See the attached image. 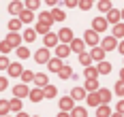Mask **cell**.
Wrapping results in <instances>:
<instances>
[{"label":"cell","instance_id":"cell-1","mask_svg":"<svg viewBox=\"0 0 124 117\" xmlns=\"http://www.w3.org/2000/svg\"><path fill=\"white\" fill-rule=\"evenodd\" d=\"M34 60H37L39 64H47V62L51 60V58H49V51H47V49H39V51L34 53Z\"/></svg>","mask_w":124,"mask_h":117},{"label":"cell","instance_id":"cell-2","mask_svg":"<svg viewBox=\"0 0 124 117\" xmlns=\"http://www.w3.org/2000/svg\"><path fill=\"white\" fill-rule=\"evenodd\" d=\"M58 39H60L62 43H73V32H71L69 28H62L60 32H58Z\"/></svg>","mask_w":124,"mask_h":117},{"label":"cell","instance_id":"cell-3","mask_svg":"<svg viewBox=\"0 0 124 117\" xmlns=\"http://www.w3.org/2000/svg\"><path fill=\"white\" fill-rule=\"evenodd\" d=\"M13 94H15V98H24V96H30V91H28V87H26L24 83L15 85V90H13Z\"/></svg>","mask_w":124,"mask_h":117},{"label":"cell","instance_id":"cell-4","mask_svg":"<svg viewBox=\"0 0 124 117\" xmlns=\"http://www.w3.org/2000/svg\"><path fill=\"white\" fill-rule=\"evenodd\" d=\"M73 102H75V100L71 98V96H66V98H62V100H60V109H62V113H66V111H71V109L75 106Z\"/></svg>","mask_w":124,"mask_h":117},{"label":"cell","instance_id":"cell-5","mask_svg":"<svg viewBox=\"0 0 124 117\" xmlns=\"http://www.w3.org/2000/svg\"><path fill=\"white\" fill-rule=\"evenodd\" d=\"M47 66H49V70H54V72H60V70H62V62H60V58H51L49 62H47Z\"/></svg>","mask_w":124,"mask_h":117},{"label":"cell","instance_id":"cell-6","mask_svg":"<svg viewBox=\"0 0 124 117\" xmlns=\"http://www.w3.org/2000/svg\"><path fill=\"white\" fill-rule=\"evenodd\" d=\"M84 40L90 43V45H96V43H99V36H96V32H94V30H88L86 34H84Z\"/></svg>","mask_w":124,"mask_h":117},{"label":"cell","instance_id":"cell-7","mask_svg":"<svg viewBox=\"0 0 124 117\" xmlns=\"http://www.w3.org/2000/svg\"><path fill=\"white\" fill-rule=\"evenodd\" d=\"M96 117H111V111H109V106H107V104H101L99 109H96Z\"/></svg>","mask_w":124,"mask_h":117},{"label":"cell","instance_id":"cell-8","mask_svg":"<svg viewBox=\"0 0 124 117\" xmlns=\"http://www.w3.org/2000/svg\"><path fill=\"white\" fill-rule=\"evenodd\" d=\"M19 40H22V36H19V34H15V32H11V34L7 36V43H9L11 47H17V45H19Z\"/></svg>","mask_w":124,"mask_h":117},{"label":"cell","instance_id":"cell-9","mask_svg":"<svg viewBox=\"0 0 124 117\" xmlns=\"http://www.w3.org/2000/svg\"><path fill=\"white\" fill-rule=\"evenodd\" d=\"M107 28V21L103 19V17H96L94 19V32H101V30H105Z\"/></svg>","mask_w":124,"mask_h":117},{"label":"cell","instance_id":"cell-10","mask_svg":"<svg viewBox=\"0 0 124 117\" xmlns=\"http://www.w3.org/2000/svg\"><path fill=\"white\" fill-rule=\"evenodd\" d=\"M84 96H86V91H84V87H75V90L71 91V98H73V100H81Z\"/></svg>","mask_w":124,"mask_h":117},{"label":"cell","instance_id":"cell-11","mask_svg":"<svg viewBox=\"0 0 124 117\" xmlns=\"http://www.w3.org/2000/svg\"><path fill=\"white\" fill-rule=\"evenodd\" d=\"M99 98H101V102H103V104H107L109 100H111V91H107V90H99Z\"/></svg>","mask_w":124,"mask_h":117},{"label":"cell","instance_id":"cell-12","mask_svg":"<svg viewBox=\"0 0 124 117\" xmlns=\"http://www.w3.org/2000/svg\"><path fill=\"white\" fill-rule=\"evenodd\" d=\"M34 83L39 87H47V75H34Z\"/></svg>","mask_w":124,"mask_h":117},{"label":"cell","instance_id":"cell-13","mask_svg":"<svg viewBox=\"0 0 124 117\" xmlns=\"http://www.w3.org/2000/svg\"><path fill=\"white\" fill-rule=\"evenodd\" d=\"M41 98H45V96H43V90H41V87H37V90H32V91H30V100L39 102Z\"/></svg>","mask_w":124,"mask_h":117},{"label":"cell","instance_id":"cell-14","mask_svg":"<svg viewBox=\"0 0 124 117\" xmlns=\"http://www.w3.org/2000/svg\"><path fill=\"white\" fill-rule=\"evenodd\" d=\"M84 90L96 91V90H99V81H96V79H88V81H86V87H84Z\"/></svg>","mask_w":124,"mask_h":117},{"label":"cell","instance_id":"cell-15","mask_svg":"<svg viewBox=\"0 0 124 117\" xmlns=\"http://www.w3.org/2000/svg\"><path fill=\"white\" fill-rule=\"evenodd\" d=\"M71 49L81 55V53H84V40H73V43H71Z\"/></svg>","mask_w":124,"mask_h":117},{"label":"cell","instance_id":"cell-16","mask_svg":"<svg viewBox=\"0 0 124 117\" xmlns=\"http://www.w3.org/2000/svg\"><path fill=\"white\" fill-rule=\"evenodd\" d=\"M22 72H24V70H22V66H19V64H11V66H9V75H13V77H19Z\"/></svg>","mask_w":124,"mask_h":117},{"label":"cell","instance_id":"cell-17","mask_svg":"<svg viewBox=\"0 0 124 117\" xmlns=\"http://www.w3.org/2000/svg\"><path fill=\"white\" fill-rule=\"evenodd\" d=\"M116 47V39H105L103 40V51H109Z\"/></svg>","mask_w":124,"mask_h":117},{"label":"cell","instance_id":"cell-18","mask_svg":"<svg viewBox=\"0 0 124 117\" xmlns=\"http://www.w3.org/2000/svg\"><path fill=\"white\" fill-rule=\"evenodd\" d=\"M88 102L92 104V106H101V98H99V94H90V96H88Z\"/></svg>","mask_w":124,"mask_h":117},{"label":"cell","instance_id":"cell-19","mask_svg":"<svg viewBox=\"0 0 124 117\" xmlns=\"http://www.w3.org/2000/svg\"><path fill=\"white\" fill-rule=\"evenodd\" d=\"M109 70H111V64L109 62H101L99 64V75L103 72V75H109Z\"/></svg>","mask_w":124,"mask_h":117},{"label":"cell","instance_id":"cell-20","mask_svg":"<svg viewBox=\"0 0 124 117\" xmlns=\"http://www.w3.org/2000/svg\"><path fill=\"white\" fill-rule=\"evenodd\" d=\"M9 106H11V111H19L22 113V100L19 98H13L11 102H9Z\"/></svg>","mask_w":124,"mask_h":117},{"label":"cell","instance_id":"cell-21","mask_svg":"<svg viewBox=\"0 0 124 117\" xmlns=\"http://www.w3.org/2000/svg\"><path fill=\"white\" fill-rule=\"evenodd\" d=\"M90 55H92L94 60H103V55H105V51H103V47H94Z\"/></svg>","mask_w":124,"mask_h":117},{"label":"cell","instance_id":"cell-22","mask_svg":"<svg viewBox=\"0 0 124 117\" xmlns=\"http://www.w3.org/2000/svg\"><path fill=\"white\" fill-rule=\"evenodd\" d=\"M43 96H45V98H54V96H56V87H54V85L43 87Z\"/></svg>","mask_w":124,"mask_h":117},{"label":"cell","instance_id":"cell-23","mask_svg":"<svg viewBox=\"0 0 124 117\" xmlns=\"http://www.w3.org/2000/svg\"><path fill=\"white\" fill-rule=\"evenodd\" d=\"M11 111V106H9V102L7 100H0V115L2 117H7V113Z\"/></svg>","mask_w":124,"mask_h":117},{"label":"cell","instance_id":"cell-24","mask_svg":"<svg viewBox=\"0 0 124 117\" xmlns=\"http://www.w3.org/2000/svg\"><path fill=\"white\" fill-rule=\"evenodd\" d=\"M9 11H11V13H19V15H22V11H24V9H22V2H11Z\"/></svg>","mask_w":124,"mask_h":117},{"label":"cell","instance_id":"cell-25","mask_svg":"<svg viewBox=\"0 0 124 117\" xmlns=\"http://www.w3.org/2000/svg\"><path fill=\"white\" fill-rule=\"evenodd\" d=\"M86 77L88 79H96L99 77V68H90V66H88L86 68Z\"/></svg>","mask_w":124,"mask_h":117},{"label":"cell","instance_id":"cell-26","mask_svg":"<svg viewBox=\"0 0 124 117\" xmlns=\"http://www.w3.org/2000/svg\"><path fill=\"white\" fill-rule=\"evenodd\" d=\"M49 26H51V24H45V21H41V24H37V32H41V34H47Z\"/></svg>","mask_w":124,"mask_h":117},{"label":"cell","instance_id":"cell-27","mask_svg":"<svg viewBox=\"0 0 124 117\" xmlns=\"http://www.w3.org/2000/svg\"><path fill=\"white\" fill-rule=\"evenodd\" d=\"M49 15H51V19H58V21H62V19H64V13H62L60 9H54Z\"/></svg>","mask_w":124,"mask_h":117},{"label":"cell","instance_id":"cell-28","mask_svg":"<svg viewBox=\"0 0 124 117\" xmlns=\"http://www.w3.org/2000/svg\"><path fill=\"white\" fill-rule=\"evenodd\" d=\"M58 75H60L62 79H69V77H71V75H73V70H71L69 66H62V70H60V72H58Z\"/></svg>","mask_w":124,"mask_h":117},{"label":"cell","instance_id":"cell-29","mask_svg":"<svg viewBox=\"0 0 124 117\" xmlns=\"http://www.w3.org/2000/svg\"><path fill=\"white\" fill-rule=\"evenodd\" d=\"M113 36H124V26L122 24H116L113 26Z\"/></svg>","mask_w":124,"mask_h":117},{"label":"cell","instance_id":"cell-30","mask_svg":"<svg viewBox=\"0 0 124 117\" xmlns=\"http://www.w3.org/2000/svg\"><path fill=\"white\" fill-rule=\"evenodd\" d=\"M56 40H58V36H56V34H47V36H45V45H47V47H51V45H56Z\"/></svg>","mask_w":124,"mask_h":117},{"label":"cell","instance_id":"cell-31","mask_svg":"<svg viewBox=\"0 0 124 117\" xmlns=\"http://www.w3.org/2000/svg\"><path fill=\"white\" fill-rule=\"evenodd\" d=\"M19 26H22V21H19V19H13V21H9V30H11V32L19 30Z\"/></svg>","mask_w":124,"mask_h":117},{"label":"cell","instance_id":"cell-32","mask_svg":"<svg viewBox=\"0 0 124 117\" xmlns=\"http://www.w3.org/2000/svg\"><path fill=\"white\" fill-rule=\"evenodd\" d=\"M73 117H86V109H84V106L73 109Z\"/></svg>","mask_w":124,"mask_h":117},{"label":"cell","instance_id":"cell-33","mask_svg":"<svg viewBox=\"0 0 124 117\" xmlns=\"http://www.w3.org/2000/svg\"><path fill=\"white\" fill-rule=\"evenodd\" d=\"M120 11H109V21H111V24H116V21H118V19H120Z\"/></svg>","mask_w":124,"mask_h":117},{"label":"cell","instance_id":"cell-34","mask_svg":"<svg viewBox=\"0 0 124 117\" xmlns=\"http://www.w3.org/2000/svg\"><path fill=\"white\" fill-rule=\"evenodd\" d=\"M34 36H37V30H26L24 32V39L26 40H34Z\"/></svg>","mask_w":124,"mask_h":117},{"label":"cell","instance_id":"cell-35","mask_svg":"<svg viewBox=\"0 0 124 117\" xmlns=\"http://www.w3.org/2000/svg\"><path fill=\"white\" fill-rule=\"evenodd\" d=\"M22 19H24V21H30V19H32V11H22V15H19V21H22Z\"/></svg>","mask_w":124,"mask_h":117},{"label":"cell","instance_id":"cell-36","mask_svg":"<svg viewBox=\"0 0 124 117\" xmlns=\"http://www.w3.org/2000/svg\"><path fill=\"white\" fill-rule=\"evenodd\" d=\"M17 55H19L22 60H26V58H28L30 53H28V49H26V47H17Z\"/></svg>","mask_w":124,"mask_h":117},{"label":"cell","instance_id":"cell-37","mask_svg":"<svg viewBox=\"0 0 124 117\" xmlns=\"http://www.w3.org/2000/svg\"><path fill=\"white\" fill-rule=\"evenodd\" d=\"M58 58H64V55H66V53H69V47H66V45H60V47H58Z\"/></svg>","mask_w":124,"mask_h":117},{"label":"cell","instance_id":"cell-38","mask_svg":"<svg viewBox=\"0 0 124 117\" xmlns=\"http://www.w3.org/2000/svg\"><path fill=\"white\" fill-rule=\"evenodd\" d=\"M99 9H101V11H111V2L103 0V2H99Z\"/></svg>","mask_w":124,"mask_h":117},{"label":"cell","instance_id":"cell-39","mask_svg":"<svg viewBox=\"0 0 124 117\" xmlns=\"http://www.w3.org/2000/svg\"><path fill=\"white\" fill-rule=\"evenodd\" d=\"M90 58H92V55H88V53H81V55H79V60H81V64H84V66L90 64Z\"/></svg>","mask_w":124,"mask_h":117},{"label":"cell","instance_id":"cell-40","mask_svg":"<svg viewBox=\"0 0 124 117\" xmlns=\"http://www.w3.org/2000/svg\"><path fill=\"white\" fill-rule=\"evenodd\" d=\"M22 79H24V81H32V79H34V75H32L30 70H24V72H22Z\"/></svg>","mask_w":124,"mask_h":117},{"label":"cell","instance_id":"cell-41","mask_svg":"<svg viewBox=\"0 0 124 117\" xmlns=\"http://www.w3.org/2000/svg\"><path fill=\"white\" fill-rule=\"evenodd\" d=\"M116 91H118L120 96H124V81H118V83H116Z\"/></svg>","mask_w":124,"mask_h":117},{"label":"cell","instance_id":"cell-42","mask_svg":"<svg viewBox=\"0 0 124 117\" xmlns=\"http://www.w3.org/2000/svg\"><path fill=\"white\" fill-rule=\"evenodd\" d=\"M0 51H2V53L11 51V45H9V43H7V40H2V43H0Z\"/></svg>","mask_w":124,"mask_h":117},{"label":"cell","instance_id":"cell-43","mask_svg":"<svg viewBox=\"0 0 124 117\" xmlns=\"http://www.w3.org/2000/svg\"><path fill=\"white\" fill-rule=\"evenodd\" d=\"M41 21H45V24H51V15H49V13H41Z\"/></svg>","mask_w":124,"mask_h":117},{"label":"cell","instance_id":"cell-44","mask_svg":"<svg viewBox=\"0 0 124 117\" xmlns=\"http://www.w3.org/2000/svg\"><path fill=\"white\" fill-rule=\"evenodd\" d=\"M9 60H7V58H0V70H2V68H9Z\"/></svg>","mask_w":124,"mask_h":117},{"label":"cell","instance_id":"cell-45","mask_svg":"<svg viewBox=\"0 0 124 117\" xmlns=\"http://www.w3.org/2000/svg\"><path fill=\"white\" fill-rule=\"evenodd\" d=\"M26 4H28V11H34L39 6V2H34V0H30V2H26Z\"/></svg>","mask_w":124,"mask_h":117},{"label":"cell","instance_id":"cell-46","mask_svg":"<svg viewBox=\"0 0 124 117\" xmlns=\"http://www.w3.org/2000/svg\"><path fill=\"white\" fill-rule=\"evenodd\" d=\"M79 6H81L84 11H88V9L92 6V2H88V0H84V2H79Z\"/></svg>","mask_w":124,"mask_h":117},{"label":"cell","instance_id":"cell-47","mask_svg":"<svg viewBox=\"0 0 124 117\" xmlns=\"http://www.w3.org/2000/svg\"><path fill=\"white\" fill-rule=\"evenodd\" d=\"M118 113H120V115H124V100H120V102H118Z\"/></svg>","mask_w":124,"mask_h":117},{"label":"cell","instance_id":"cell-48","mask_svg":"<svg viewBox=\"0 0 124 117\" xmlns=\"http://www.w3.org/2000/svg\"><path fill=\"white\" fill-rule=\"evenodd\" d=\"M64 4H66V6H69V9H73V6H77V4H79V2H75V0H66V2H64Z\"/></svg>","mask_w":124,"mask_h":117},{"label":"cell","instance_id":"cell-49","mask_svg":"<svg viewBox=\"0 0 124 117\" xmlns=\"http://www.w3.org/2000/svg\"><path fill=\"white\" fill-rule=\"evenodd\" d=\"M2 90H7V79L4 77H0V91Z\"/></svg>","mask_w":124,"mask_h":117},{"label":"cell","instance_id":"cell-50","mask_svg":"<svg viewBox=\"0 0 124 117\" xmlns=\"http://www.w3.org/2000/svg\"><path fill=\"white\" fill-rule=\"evenodd\" d=\"M118 49H120V53H122V55H124V40H122V43H120V45H118Z\"/></svg>","mask_w":124,"mask_h":117},{"label":"cell","instance_id":"cell-51","mask_svg":"<svg viewBox=\"0 0 124 117\" xmlns=\"http://www.w3.org/2000/svg\"><path fill=\"white\" fill-rule=\"evenodd\" d=\"M17 117H28V115H26V113H19V115H17Z\"/></svg>","mask_w":124,"mask_h":117},{"label":"cell","instance_id":"cell-52","mask_svg":"<svg viewBox=\"0 0 124 117\" xmlns=\"http://www.w3.org/2000/svg\"><path fill=\"white\" fill-rule=\"evenodd\" d=\"M58 117H69V115H66V113H60V115H58Z\"/></svg>","mask_w":124,"mask_h":117},{"label":"cell","instance_id":"cell-53","mask_svg":"<svg viewBox=\"0 0 124 117\" xmlns=\"http://www.w3.org/2000/svg\"><path fill=\"white\" fill-rule=\"evenodd\" d=\"M111 117H124V115H120V113H116V115H111Z\"/></svg>","mask_w":124,"mask_h":117},{"label":"cell","instance_id":"cell-54","mask_svg":"<svg viewBox=\"0 0 124 117\" xmlns=\"http://www.w3.org/2000/svg\"><path fill=\"white\" fill-rule=\"evenodd\" d=\"M122 81H124V68H122Z\"/></svg>","mask_w":124,"mask_h":117},{"label":"cell","instance_id":"cell-55","mask_svg":"<svg viewBox=\"0 0 124 117\" xmlns=\"http://www.w3.org/2000/svg\"><path fill=\"white\" fill-rule=\"evenodd\" d=\"M122 17H124V11H122Z\"/></svg>","mask_w":124,"mask_h":117}]
</instances>
